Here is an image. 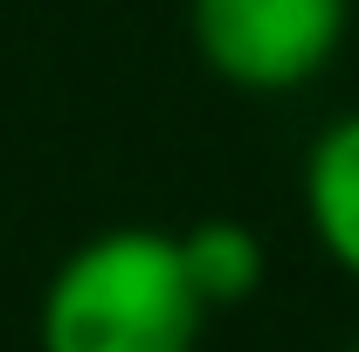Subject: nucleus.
<instances>
[{
	"label": "nucleus",
	"instance_id": "obj_3",
	"mask_svg": "<svg viewBox=\"0 0 359 352\" xmlns=\"http://www.w3.org/2000/svg\"><path fill=\"white\" fill-rule=\"evenodd\" d=\"M297 201H304V228L325 249V263L346 283H359V111H339L311 138Z\"/></svg>",
	"mask_w": 359,
	"mask_h": 352
},
{
	"label": "nucleus",
	"instance_id": "obj_1",
	"mask_svg": "<svg viewBox=\"0 0 359 352\" xmlns=\"http://www.w3.org/2000/svg\"><path fill=\"white\" fill-rule=\"evenodd\" d=\"M208 304L194 297L166 228H104L48 269L35 352H194Z\"/></svg>",
	"mask_w": 359,
	"mask_h": 352
},
{
	"label": "nucleus",
	"instance_id": "obj_2",
	"mask_svg": "<svg viewBox=\"0 0 359 352\" xmlns=\"http://www.w3.org/2000/svg\"><path fill=\"white\" fill-rule=\"evenodd\" d=\"M353 28V0H187L194 55L242 97H297Z\"/></svg>",
	"mask_w": 359,
	"mask_h": 352
},
{
	"label": "nucleus",
	"instance_id": "obj_4",
	"mask_svg": "<svg viewBox=\"0 0 359 352\" xmlns=\"http://www.w3.org/2000/svg\"><path fill=\"white\" fill-rule=\"evenodd\" d=\"M173 242H180V263H187V283H194V297L208 311L249 304L263 290V276H269L263 235L249 221H235V215H208V221H194V228H180Z\"/></svg>",
	"mask_w": 359,
	"mask_h": 352
},
{
	"label": "nucleus",
	"instance_id": "obj_5",
	"mask_svg": "<svg viewBox=\"0 0 359 352\" xmlns=\"http://www.w3.org/2000/svg\"><path fill=\"white\" fill-rule=\"evenodd\" d=\"M346 352H359V339H353V346H346Z\"/></svg>",
	"mask_w": 359,
	"mask_h": 352
}]
</instances>
